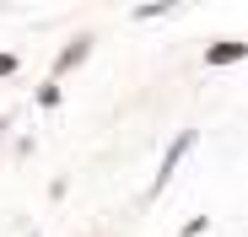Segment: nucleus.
<instances>
[{
  "mask_svg": "<svg viewBox=\"0 0 248 237\" xmlns=\"http://www.w3.org/2000/svg\"><path fill=\"white\" fill-rule=\"evenodd\" d=\"M189 146H194V130H184V135L173 140V151H168V156H162V167H156V183H151V194H162V183H168V178H173V167L184 162V151H189Z\"/></svg>",
  "mask_w": 248,
  "mask_h": 237,
  "instance_id": "1",
  "label": "nucleus"
},
{
  "mask_svg": "<svg viewBox=\"0 0 248 237\" xmlns=\"http://www.w3.org/2000/svg\"><path fill=\"white\" fill-rule=\"evenodd\" d=\"M243 54H248V44H216L205 59H211V65H232V59H243Z\"/></svg>",
  "mask_w": 248,
  "mask_h": 237,
  "instance_id": "2",
  "label": "nucleus"
},
{
  "mask_svg": "<svg viewBox=\"0 0 248 237\" xmlns=\"http://www.w3.org/2000/svg\"><path fill=\"white\" fill-rule=\"evenodd\" d=\"M76 59H87V38H81L76 49H65V54H60V70H65V65H76Z\"/></svg>",
  "mask_w": 248,
  "mask_h": 237,
  "instance_id": "3",
  "label": "nucleus"
},
{
  "mask_svg": "<svg viewBox=\"0 0 248 237\" xmlns=\"http://www.w3.org/2000/svg\"><path fill=\"white\" fill-rule=\"evenodd\" d=\"M11 65H16V59H11V54H0V75H6V70H11Z\"/></svg>",
  "mask_w": 248,
  "mask_h": 237,
  "instance_id": "4",
  "label": "nucleus"
}]
</instances>
